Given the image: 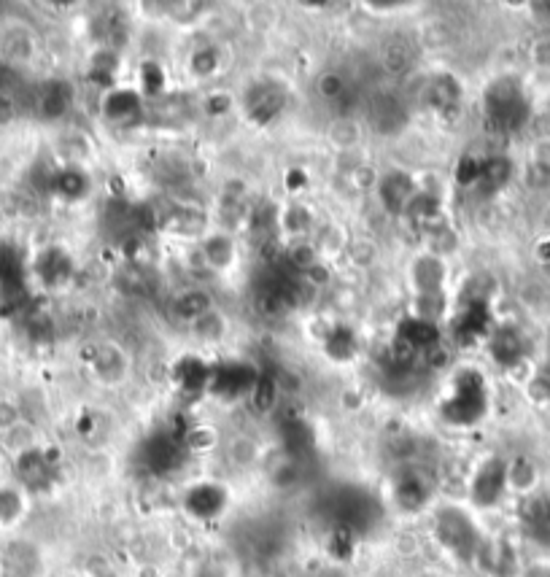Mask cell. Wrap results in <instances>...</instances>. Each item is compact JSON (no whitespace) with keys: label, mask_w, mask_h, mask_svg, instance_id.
Listing matches in <instances>:
<instances>
[{"label":"cell","mask_w":550,"mask_h":577,"mask_svg":"<svg viewBox=\"0 0 550 577\" xmlns=\"http://www.w3.org/2000/svg\"><path fill=\"white\" fill-rule=\"evenodd\" d=\"M416 284L421 289V297H432V294H440L443 289V265L440 259L424 257L416 265Z\"/></svg>","instance_id":"cell-21"},{"label":"cell","mask_w":550,"mask_h":577,"mask_svg":"<svg viewBox=\"0 0 550 577\" xmlns=\"http://www.w3.org/2000/svg\"><path fill=\"white\" fill-rule=\"evenodd\" d=\"M394 497H397L402 510L418 513V510L429 502V497H432V483H429L418 470H405L402 472V478L397 480Z\"/></svg>","instance_id":"cell-6"},{"label":"cell","mask_w":550,"mask_h":577,"mask_svg":"<svg viewBox=\"0 0 550 577\" xmlns=\"http://www.w3.org/2000/svg\"><path fill=\"white\" fill-rule=\"evenodd\" d=\"M284 106V98H281V92L273 87H262L257 92V98L249 100V114L251 119H257L259 125H265L270 122L278 111Z\"/></svg>","instance_id":"cell-20"},{"label":"cell","mask_w":550,"mask_h":577,"mask_svg":"<svg viewBox=\"0 0 550 577\" xmlns=\"http://www.w3.org/2000/svg\"><path fill=\"white\" fill-rule=\"evenodd\" d=\"M324 348H327V354L332 356L335 362H348V359L356 354V340L346 329H335L327 338V343H324Z\"/></svg>","instance_id":"cell-24"},{"label":"cell","mask_w":550,"mask_h":577,"mask_svg":"<svg viewBox=\"0 0 550 577\" xmlns=\"http://www.w3.org/2000/svg\"><path fill=\"white\" fill-rule=\"evenodd\" d=\"M205 257L211 262V267H227L235 257V249L232 243L224 235H213L208 243H205Z\"/></svg>","instance_id":"cell-27"},{"label":"cell","mask_w":550,"mask_h":577,"mask_svg":"<svg viewBox=\"0 0 550 577\" xmlns=\"http://www.w3.org/2000/svg\"><path fill=\"white\" fill-rule=\"evenodd\" d=\"M216 63H219V57L213 49H203V52H197L192 57V73L195 76H211L216 71Z\"/></svg>","instance_id":"cell-30"},{"label":"cell","mask_w":550,"mask_h":577,"mask_svg":"<svg viewBox=\"0 0 550 577\" xmlns=\"http://www.w3.org/2000/svg\"><path fill=\"white\" fill-rule=\"evenodd\" d=\"M0 292L3 297H14V294H25L22 286V262L14 246L0 243Z\"/></svg>","instance_id":"cell-13"},{"label":"cell","mask_w":550,"mask_h":577,"mask_svg":"<svg viewBox=\"0 0 550 577\" xmlns=\"http://www.w3.org/2000/svg\"><path fill=\"white\" fill-rule=\"evenodd\" d=\"M486 383L483 375L475 370H462L453 378L451 397L445 400L443 416L451 421L453 427H472L478 418L486 413Z\"/></svg>","instance_id":"cell-2"},{"label":"cell","mask_w":550,"mask_h":577,"mask_svg":"<svg viewBox=\"0 0 550 577\" xmlns=\"http://www.w3.org/2000/svg\"><path fill=\"white\" fill-rule=\"evenodd\" d=\"M0 52H3V60H30L33 54V41L27 33H6L0 38Z\"/></svg>","instance_id":"cell-23"},{"label":"cell","mask_w":550,"mask_h":577,"mask_svg":"<svg viewBox=\"0 0 550 577\" xmlns=\"http://www.w3.org/2000/svg\"><path fill=\"white\" fill-rule=\"evenodd\" d=\"M410 189H413L410 187V178L400 176V173H391V176L383 178L381 197L386 208H389V211H402V208L408 211Z\"/></svg>","instance_id":"cell-19"},{"label":"cell","mask_w":550,"mask_h":577,"mask_svg":"<svg viewBox=\"0 0 550 577\" xmlns=\"http://www.w3.org/2000/svg\"><path fill=\"white\" fill-rule=\"evenodd\" d=\"M141 76H143V89L149 92V95H157L162 87H165V81H162V71L157 68L154 63H146L141 68Z\"/></svg>","instance_id":"cell-31"},{"label":"cell","mask_w":550,"mask_h":577,"mask_svg":"<svg viewBox=\"0 0 550 577\" xmlns=\"http://www.w3.org/2000/svg\"><path fill=\"white\" fill-rule=\"evenodd\" d=\"M491 354L499 364H515L524 356V338L515 329H499L491 338Z\"/></svg>","instance_id":"cell-17"},{"label":"cell","mask_w":550,"mask_h":577,"mask_svg":"<svg viewBox=\"0 0 550 577\" xmlns=\"http://www.w3.org/2000/svg\"><path fill=\"white\" fill-rule=\"evenodd\" d=\"M0 577H3V561H0Z\"/></svg>","instance_id":"cell-38"},{"label":"cell","mask_w":550,"mask_h":577,"mask_svg":"<svg viewBox=\"0 0 550 577\" xmlns=\"http://www.w3.org/2000/svg\"><path fill=\"white\" fill-rule=\"evenodd\" d=\"M71 106V89L60 84V81H49L38 89L36 95V111L44 119H60Z\"/></svg>","instance_id":"cell-11"},{"label":"cell","mask_w":550,"mask_h":577,"mask_svg":"<svg viewBox=\"0 0 550 577\" xmlns=\"http://www.w3.org/2000/svg\"><path fill=\"white\" fill-rule=\"evenodd\" d=\"M251 397H254V405H257V410H262V413H267V410L273 408L275 405L273 378H270V375H262L257 381V386H254V391H251Z\"/></svg>","instance_id":"cell-29"},{"label":"cell","mask_w":550,"mask_h":577,"mask_svg":"<svg viewBox=\"0 0 550 577\" xmlns=\"http://www.w3.org/2000/svg\"><path fill=\"white\" fill-rule=\"evenodd\" d=\"M526 577H550V569L548 567H532L529 572H526Z\"/></svg>","instance_id":"cell-37"},{"label":"cell","mask_w":550,"mask_h":577,"mask_svg":"<svg viewBox=\"0 0 550 577\" xmlns=\"http://www.w3.org/2000/svg\"><path fill=\"white\" fill-rule=\"evenodd\" d=\"M57 197H63L68 203L81 200L89 192V178L81 173L79 168H60L54 170L52 187H49Z\"/></svg>","instance_id":"cell-14"},{"label":"cell","mask_w":550,"mask_h":577,"mask_svg":"<svg viewBox=\"0 0 550 577\" xmlns=\"http://www.w3.org/2000/svg\"><path fill=\"white\" fill-rule=\"evenodd\" d=\"M257 373L246 362H224L211 367V381L208 391L222 397V400H238L243 394H249L257 386Z\"/></svg>","instance_id":"cell-4"},{"label":"cell","mask_w":550,"mask_h":577,"mask_svg":"<svg viewBox=\"0 0 550 577\" xmlns=\"http://www.w3.org/2000/svg\"><path fill=\"white\" fill-rule=\"evenodd\" d=\"M73 273V265L63 249H46L36 259V276L44 281V286L54 289L63 286Z\"/></svg>","instance_id":"cell-7"},{"label":"cell","mask_w":550,"mask_h":577,"mask_svg":"<svg viewBox=\"0 0 550 577\" xmlns=\"http://www.w3.org/2000/svg\"><path fill=\"white\" fill-rule=\"evenodd\" d=\"M308 222H311V216L305 214L302 208H292V214H289V230H294V232L305 230Z\"/></svg>","instance_id":"cell-36"},{"label":"cell","mask_w":550,"mask_h":577,"mask_svg":"<svg viewBox=\"0 0 550 577\" xmlns=\"http://www.w3.org/2000/svg\"><path fill=\"white\" fill-rule=\"evenodd\" d=\"M103 577H119V575H103Z\"/></svg>","instance_id":"cell-39"},{"label":"cell","mask_w":550,"mask_h":577,"mask_svg":"<svg viewBox=\"0 0 550 577\" xmlns=\"http://www.w3.org/2000/svg\"><path fill=\"white\" fill-rule=\"evenodd\" d=\"M14 114H17V103H14V98L0 92V125H9L11 119H14Z\"/></svg>","instance_id":"cell-35"},{"label":"cell","mask_w":550,"mask_h":577,"mask_svg":"<svg viewBox=\"0 0 550 577\" xmlns=\"http://www.w3.org/2000/svg\"><path fill=\"white\" fill-rule=\"evenodd\" d=\"M230 459L235 464H240V467H246V464H251L257 459V448H254L249 440H238V443L230 448Z\"/></svg>","instance_id":"cell-32"},{"label":"cell","mask_w":550,"mask_h":577,"mask_svg":"<svg viewBox=\"0 0 550 577\" xmlns=\"http://www.w3.org/2000/svg\"><path fill=\"white\" fill-rule=\"evenodd\" d=\"M456 178H459V184H464V187L478 184L480 181V162L472 160V157H464L462 165H459V173H456Z\"/></svg>","instance_id":"cell-33"},{"label":"cell","mask_w":550,"mask_h":577,"mask_svg":"<svg viewBox=\"0 0 550 577\" xmlns=\"http://www.w3.org/2000/svg\"><path fill=\"white\" fill-rule=\"evenodd\" d=\"M488 125L499 133H515L529 119V100L521 84L513 79H497L486 89Z\"/></svg>","instance_id":"cell-1"},{"label":"cell","mask_w":550,"mask_h":577,"mask_svg":"<svg viewBox=\"0 0 550 577\" xmlns=\"http://www.w3.org/2000/svg\"><path fill=\"white\" fill-rule=\"evenodd\" d=\"M22 515V494L17 489H0V524H14Z\"/></svg>","instance_id":"cell-28"},{"label":"cell","mask_w":550,"mask_h":577,"mask_svg":"<svg viewBox=\"0 0 550 577\" xmlns=\"http://www.w3.org/2000/svg\"><path fill=\"white\" fill-rule=\"evenodd\" d=\"M19 424V410L11 402H0V432H11Z\"/></svg>","instance_id":"cell-34"},{"label":"cell","mask_w":550,"mask_h":577,"mask_svg":"<svg viewBox=\"0 0 550 577\" xmlns=\"http://www.w3.org/2000/svg\"><path fill=\"white\" fill-rule=\"evenodd\" d=\"M459 98H462V89H459V84H456L451 76H437V79L429 84V103H432L437 111L456 108L459 106Z\"/></svg>","instance_id":"cell-22"},{"label":"cell","mask_w":550,"mask_h":577,"mask_svg":"<svg viewBox=\"0 0 550 577\" xmlns=\"http://www.w3.org/2000/svg\"><path fill=\"white\" fill-rule=\"evenodd\" d=\"M176 311L181 319H203L205 313H211V302L203 292H187L181 294V300L176 302Z\"/></svg>","instance_id":"cell-26"},{"label":"cell","mask_w":550,"mask_h":577,"mask_svg":"<svg viewBox=\"0 0 550 577\" xmlns=\"http://www.w3.org/2000/svg\"><path fill=\"white\" fill-rule=\"evenodd\" d=\"M173 378L184 391H203L211 381V364L197 356H181V362L173 367Z\"/></svg>","instance_id":"cell-12"},{"label":"cell","mask_w":550,"mask_h":577,"mask_svg":"<svg viewBox=\"0 0 550 577\" xmlns=\"http://www.w3.org/2000/svg\"><path fill=\"white\" fill-rule=\"evenodd\" d=\"M510 173H513V168H510V162L502 160V157H491V160L480 165V181L494 189L505 187L507 181H510Z\"/></svg>","instance_id":"cell-25"},{"label":"cell","mask_w":550,"mask_h":577,"mask_svg":"<svg viewBox=\"0 0 550 577\" xmlns=\"http://www.w3.org/2000/svg\"><path fill=\"white\" fill-rule=\"evenodd\" d=\"M205 216L197 205H173L165 214V227L170 232H181V235H189V232H197L203 227Z\"/></svg>","instance_id":"cell-18"},{"label":"cell","mask_w":550,"mask_h":577,"mask_svg":"<svg viewBox=\"0 0 550 577\" xmlns=\"http://www.w3.org/2000/svg\"><path fill=\"white\" fill-rule=\"evenodd\" d=\"M143 111L141 106V98L135 95V92H114V95H108V100L103 103V114L111 119V122H116V125H125V122H133V119H138Z\"/></svg>","instance_id":"cell-16"},{"label":"cell","mask_w":550,"mask_h":577,"mask_svg":"<svg viewBox=\"0 0 550 577\" xmlns=\"http://www.w3.org/2000/svg\"><path fill=\"white\" fill-rule=\"evenodd\" d=\"M435 537L453 559L472 561L480 548L478 529L462 507H445L435 521Z\"/></svg>","instance_id":"cell-3"},{"label":"cell","mask_w":550,"mask_h":577,"mask_svg":"<svg viewBox=\"0 0 550 577\" xmlns=\"http://www.w3.org/2000/svg\"><path fill=\"white\" fill-rule=\"evenodd\" d=\"M507 489V464L502 459H488L472 475L470 497L475 507H494Z\"/></svg>","instance_id":"cell-5"},{"label":"cell","mask_w":550,"mask_h":577,"mask_svg":"<svg viewBox=\"0 0 550 577\" xmlns=\"http://www.w3.org/2000/svg\"><path fill=\"white\" fill-rule=\"evenodd\" d=\"M0 561H3V577H36L38 572V553L27 542H11Z\"/></svg>","instance_id":"cell-9"},{"label":"cell","mask_w":550,"mask_h":577,"mask_svg":"<svg viewBox=\"0 0 550 577\" xmlns=\"http://www.w3.org/2000/svg\"><path fill=\"white\" fill-rule=\"evenodd\" d=\"M224 502H227V494H224L222 486H216V483L195 486V489L187 494V510L192 515H197V518H213V515H219Z\"/></svg>","instance_id":"cell-10"},{"label":"cell","mask_w":550,"mask_h":577,"mask_svg":"<svg viewBox=\"0 0 550 577\" xmlns=\"http://www.w3.org/2000/svg\"><path fill=\"white\" fill-rule=\"evenodd\" d=\"M17 467L19 478H22V483L30 486V489H44V486H49V480H52L54 464L49 462V456H44L38 448L19 453Z\"/></svg>","instance_id":"cell-8"},{"label":"cell","mask_w":550,"mask_h":577,"mask_svg":"<svg viewBox=\"0 0 550 577\" xmlns=\"http://www.w3.org/2000/svg\"><path fill=\"white\" fill-rule=\"evenodd\" d=\"M524 524L534 540L550 545V497H534L526 502Z\"/></svg>","instance_id":"cell-15"}]
</instances>
